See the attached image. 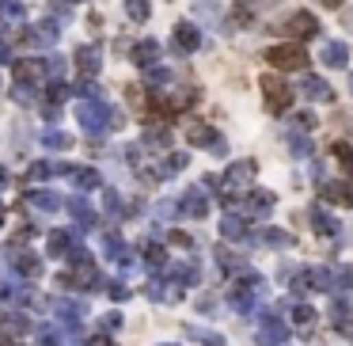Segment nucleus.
<instances>
[{"instance_id":"1","label":"nucleus","mask_w":353,"mask_h":346,"mask_svg":"<svg viewBox=\"0 0 353 346\" xmlns=\"http://www.w3.org/2000/svg\"><path fill=\"white\" fill-rule=\"evenodd\" d=\"M76 122L84 126L88 137H103L107 130H118L125 118H122V111H118V107H110L107 99H88V103L76 107Z\"/></svg>"},{"instance_id":"2","label":"nucleus","mask_w":353,"mask_h":346,"mask_svg":"<svg viewBox=\"0 0 353 346\" xmlns=\"http://www.w3.org/2000/svg\"><path fill=\"white\" fill-rule=\"evenodd\" d=\"M266 61H270L278 73H300V69L308 65V54H304V46H296V42H278V46H270Z\"/></svg>"},{"instance_id":"3","label":"nucleus","mask_w":353,"mask_h":346,"mask_svg":"<svg viewBox=\"0 0 353 346\" xmlns=\"http://www.w3.org/2000/svg\"><path fill=\"white\" fill-rule=\"evenodd\" d=\"M251 175H255V164L251 160H236V164H228V172H224V179H221V202H232L236 194H243L247 190V183H251Z\"/></svg>"},{"instance_id":"4","label":"nucleus","mask_w":353,"mask_h":346,"mask_svg":"<svg viewBox=\"0 0 353 346\" xmlns=\"http://www.w3.org/2000/svg\"><path fill=\"white\" fill-rule=\"evenodd\" d=\"M258 84H263V91H266V107H270L273 115H281V111H289V107H293V91H289V84L281 80V76L266 73Z\"/></svg>"},{"instance_id":"5","label":"nucleus","mask_w":353,"mask_h":346,"mask_svg":"<svg viewBox=\"0 0 353 346\" xmlns=\"http://www.w3.org/2000/svg\"><path fill=\"white\" fill-rule=\"evenodd\" d=\"M285 338H289V327H285V320H281L278 312H266L263 320H258V331H255L258 346H281Z\"/></svg>"},{"instance_id":"6","label":"nucleus","mask_w":353,"mask_h":346,"mask_svg":"<svg viewBox=\"0 0 353 346\" xmlns=\"http://www.w3.org/2000/svg\"><path fill=\"white\" fill-rule=\"evenodd\" d=\"M186 141H190V145H202V148H217V152H224L221 133H217L209 122H190L186 126Z\"/></svg>"},{"instance_id":"7","label":"nucleus","mask_w":353,"mask_h":346,"mask_svg":"<svg viewBox=\"0 0 353 346\" xmlns=\"http://www.w3.org/2000/svg\"><path fill=\"white\" fill-rule=\"evenodd\" d=\"M300 95L312 99V103H330V99H334V88H330V84L323 80V76L304 73V80H300Z\"/></svg>"},{"instance_id":"8","label":"nucleus","mask_w":353,"mask_h":346,"mask_svg":"<svg viewBox=\"0 0 353 346\" xmlns=\"http://www.w3.org/2000/svg\"><path fill=\"white\" fill-rule=\"evenodd\" d=\"M179 209L186 217H206L209 214V198H206V187H190L186 194L179 198Z\"/></svg>"},{"instance_id":"9","label":"nucleus","mask_w":353,"mask_h":346,"mask_svg":"<svg viewBox=\"0 0 353 346\" xmlns=\"http://www.w3.org/2000/svg\"><path fill=\"white\" fill-rule=\"evenodd\" d=\"M197 103V91H171V95H156V111L164 115H179V111L194 107Z\"/></svg>"},{"instance_id":"10","label":"nucleus","mask_w":353,"mask_h":346,"mask_svg":"<svg viewBox=\"0 0 353 346\" xmlns=\"http://www.w3.org/2000/svg\"><path fill=\"white\" fill-rule=\"evenodd\" d=\"M16 84H38L42 76H46V61H38V58H27V61H16Z\"/></svg>"},{"instance_id":"11","label":"nucleus","mask_w":353,"mask_h":346,"mask_svg":"<svg viewBox=\"0 0 353 346\" xmlns=\"http://www.w3.org/2000/svg\"><path fill=\"white\" fill-rule=\"evenodd\" d=\"M76 69L91 80V76L103 69V54H99V46H80V49H76Z\"/></svg>"},{"instance_id":"12","label":"nucleus","mask_w":353,"mask_h":346,"mask_svg":"<svg viewBox=\"0 0 353 346\" xmlns=\"http://www.w3.org/2000/svg\"><path fill=\"white\" fill-rule=\"evenodd\" d=\"M130 58H133V65H141V69L156 65V58H160V42H156V38H141L137 46L130 49Z\"/></svg>"},{"instance_id":"13","label":"nucleus","mask_w":353,"mask_h":346,"mask_svg":"<svg viewBox=\"0 0 353 346\" xmlns=\"http://www.w3.org/2000/svg\"><path fill=\"white\" fill-rule=\"evenodd\" d=\"M175 46H179V54H194L202 46V31L194 23H175Z\"/></svg>"},{"instance_id":"14","label":"nucleus","mask_w":353,"mask_h":346,"mask_svg":"<svg viewBox=\"0 0 353 346\" xmlns=\"http://www.w3.org/2000/svg\"><path fill=\"white\" fill-rule=\"evenodd\" d=\"M251 244H258V247H293V232H285V229H258L255 236H251Z\"/></svg>"},{"instance_id":"15","label":"nucleus","mask_w":353,"mask_h":346,"mask_svg":"<svg viewBox=\"0 0 353 346\" xmlns=\"http://www.w3.org/2000/svg\"><path fill=\"white\" fill-rule=\"evenodd\" d=\"M58 34H61V19H58V16H49V19H42V23L34 27L27 38L38 42V46H53V42H58Z\"/></svg>"},{"instance_id":"16","label":"nucleus","mask_w":353,"mask_h":346,"mask_svg":"<svg viewBox=\"0 0 353 346\" xmlns=\"http://www.w3.org/2000/svg\"><path fill=\"white\" fill-rule=\"evenodd\" d=\"M76 247H80V244H76L73 232H49V247H46V251H49L53 259H69Z\"/></svg>"},{"instance_id":"17","label":"nucleus","mask_w":353,"mask_h":346,"mask_svg":"<svg viewBox=\"0 0 353 346\" xmlns=\"http://www.w3.org/2000/svg\"><path fill=\"white\" fill-rule=\"evenodd\" d=\"M308 221H312V229L319 232V236H338V229H342V224H338V217H330L323 206H315L312 214H308Z\"/></svg>"},{"instance_id":"18","label":"nucleus","mask_w":353,"mask_h":346,"mask_svg":"<svg viewBox=\"0 0 353 346\" xmlns=\"http://www.w3.org/2000/svg\"><path fill=\"white\" fill-rule=\"evenodd\" d=\"M289 31L300 34V38H315V34H319V19H315L312 12H296V16L289 19Z\"/></svg>"},{"instance_id":"19","label":"nucleus","mask_w":353,"mask_h":346,"mask_svg":"<svg viewBox=\"0 0 353 346\" xmlns=\"http://www.w3.org/2000/svg\"><path fill=\"white\" fill-rule=\"evenodd\" d=\"M243 206H247V214H251V217H263V214H270V209H273V194H270V190H247Z\"/></svg>"},{"instance_id":"20","label":"nucleus","mask_w":353,"mask_h":346,"mask_svg":"<svg viewBox=\"0 0 353 346\" xmlns=\"http://www.w3.org/2000/svg\"><path fill=\"white\" fill-rule=\"evenodd\" d=\"M27 327H31V320H27L23 312H8V316H0V338H19Z\"/></svg>"},{"instance_id":"21","label":"nucleus","mask_w":353,"mask_h":346,"mask_svg":"<svg viewBox=\"0 0 353 346\" xmlns=\"http://www.w3.org/2000/svg\"><path fill=\"white\" fill-rule=\"evenodd\" d=\"M27 206L42 209V214H53V209H61V198L53 194V190H31V194H27Z\"/></svg>"},{"instance_id":"22","label":"nucleus","mask_w":353,"mask_h":346,"mask_svg":"<svg viewBox=\"0 0 353 346\" xmlns=\"http://www.w3.org/2000/svg\"><path fill=\"white\" fill-rule=\"evenodd\" d=\"M12 266H16L19 278H34V274L42 270V263L34 255H27V251H19V247H12Z\"/></svg>"},{"instance_id":"23","label":"nucleus","mask_w":353,"mask_h":346,"mask_svg":"<svg viewBox=\"0 0 353 346\" xmlns=\"http://www.w3.org/2000/svg\"><path fill=\"white\" fill-rule=\"evenodd\" d=\"M319 58H323V65H330V69H342L345 61H350V46H345V42H327Z\"/></svg>"},{"instance_id":"24","label":"nucleus","mask_w":353,"mask_h":346,"mask_svg":"<svg viewBox=\"0 0 353 346\" xmlns=\"http://www.w3.org/2000/svg\"><path fill=\"white\" fill-rule=\"evenodd\" d=\"M323 198L334 202V206H353V187L350 183H327V187H323Z\"/></svg>"},{"instance_id":"25","label":"nucleus","mask_w":353,"mask_h":346,"mask_svg":"<svg viewBox=\"0 0 353 346\" xmlns=\"http://www.w3.org/2000/svg\"><path fill=\"white\" fill-rule=\"evenodd\" d=\"M171 281H175V286H182V289H186V286H197V281H202V278H197V263H179V266H171Z\"/></svg>"},{"instance_id":"26","label":"nucleus","mask_w":353,"mask_h":346,"mask_svg":"<svg viewBox=\"0 0 353 346\" xmlns=\"http://www.w3.org/2000/svg\"><path fill=\"white\" fill-rule=\"evenodd\" d=\"M69 214H73L80 224H95V209H91V206H88V198H80V194L69 198Z\"/></svg>"},{"instance_id":"27","label":"nucleus","mask_w":353,"mask_h":346,"mask_svg":"<svg viewBox=\"0 0 353 346\" xmlns=\"http://www.w3.org/2000/svg\"><path fill=\"white\" fill-rule=\"evenodd\" d=\"M221 232H224V236H232V240H243L247 236V217H239V214L221 217Z\"/></svg>"},{"instance_id":"28","label":"nucleus","mask_w":353,"mask_h":346,"mask_svg":"<svg viewBox=\"0 0 353 346\" xmlns=\"http://www.w3.org/2000/svg\"><path fill=\"white\" fill-rule=\"evenodd\" d=\"M69 179H73L80 190H95V187H103L99 172H91V168H73V175H69Z\"/></svg>"},{"instance_id":"29","label":"nucleus","mask_w":353,"mask_h":346,"mask_svg":"<svg viewBox=\"0 0 353 346\" xmlns=\"http://www.w3.org/2000/svg\"><path fill=\"white\" fill-rule=\"evenodd\" d=\"M42 145L53 148V152H69V148H73V137L61 133V130H46V133H42Z\"/></svg>"},{"instance_id":"30","label":"nucleus","mask_w":353,"mask_h":346,"mask_svg":"<svg viewBox=\"0 0 353 346\" xmlns=\"http://www.w3.org/2000/svg\"><path fill=\"white\" fill-rule=\"evenodd\" d=\"M103 251H107L110 259H118V263H130V251H125V244L114 236V232H107V236H103Z\"/></svg>"},{"instance_id":"31","label":"nucleus","mask_w":353,"mask_h":346,"mask_svg":"<svg viewBox=\"0 0 353 346\" xmlns=\"http://www.w3.org/2000/svg\"><path fill=\"white\" fill-rule=\"evenodd\" d=\"M125 16H130L133 23H145V19L152 16V4H148V0H125Z\"/></svg>"},{"instance_id":"32","label":"nucleus","mask_w":353,"mask_h":346,"mask_svg":"<svg viewBox=\"0 0 353 346\" xmlns=\"http://www.w3.org/2000/svg\"><path fill=\"white\" fill-rule=\"evenodd\" d=\"M53 308H58V320H65L73 331L80 327V308H76V305H69V301H58Z\"/></svg>"},{"instance_id":"33","label":"nucleus","mask_w":353,"mask_h":346,"mask_svg":"<svg viewBox=\"0 0 353 346\" xmlns=\"http://www.w3.org/2000/svg\"><path fill=\"white\" fill-rule=\"evenodd\" d=\"M145 141H148V145H167V141H171V133H167V126H164V122H148Z\"/></svg>"},{"instance_id":"34","label":"nucleus","mask_w":353,"mask_h":346,"mask_svg":"<svg viewBox=\"0 0 353 346\" xmlns=\"http://www.w3.org/2000/svg\"><path fill=\"white\" fill-rule=\"evenodd\" d=\"M330 157H334L345 172H353V148L345 145V141H334V145H330Z\"/></svg>"},{"instance_id":"35","label":"nucleus","mask_w":353,"mask_h":346,"mask_svg":"<svg viewBox=\"0 0 353 346\" xmlns=\"http://www.w3.org/2000/svg\"><path fill=\"white\" fill-rule=\"evenodd\" d=\"M289 148H293V157H300V160L312 157V141H308L304 133H289Z\"/></svg>"},{"instance_id":"36","label":"nucleus","mask_w":353,"mask_h":346,"mask_svg":"<svg viewBox=\"0 0 353 346\" xmlns=\"http://www.w3.org/2000/svg\"><path fill=\"white\" fill-rule=\"evenodd\" d=\"M49 175H53V164H49V160H34V164L27 168V179L31 183H42V179H49Z\"/></svg>"},{"instance_id":"37","label":"nucleus","mask_w":353,"mask_h":346,"mask_svg":"<svg viewBox=\"0 0 353 346\" xmlns=\"http://www.w3.org/2000/svg\"><path fill=\"white\" fill-rule=\"evenodd\" d=\"M293 320H296V327H312V323H315V308H308V305H296L293 308Z\"/></svg>"},{"instance_id":"38","label":"nucleus","mask_w":353,"mask_h":346,"mask_svg":"<svg viewBox=\"0 0 353 346\" xmlns=\"http://www.w3.org/2000/svg\"><path fill=\"white\" fill-rule=\"evenodd\" d=\"M330 320H334L338 327H345V320H350V301H345V297H338V301H334V308H330Z\"/></svg>"},{"instance_id":"39","label":"nucleus","mask_w":353,"mask_h":346,"mask_svg":"<svg viewBox=\"0 0 353 346\" xmlns=\"http://www.w3.org/2000/svg\"><path fill=\"white\" fill-rule=\"evenodd\" d=\"M0 16L4 19H23V0H0Z\"/></svg>"},{"instance_id":"40","label":"nucleus","mask_w":353,"mask_h":346,"mask_svg":"<svg viewBox=\"0 0 353 346\" xmlns=\"http://www.w3.org/2000/svg\"><path fill=\"white\" fill-rule=\"evenodd\" d=\"M145 80H148V84H167V80H171V69H164V65H148V69H145Z\"/></svg>"},{"instance_id":"41","label":"nucleus","mask_w":353,"mask_h":346,"mask_svg":"<svg viewBox=\"0 0 353 346\" xmlns=\"http://www.w3.org/2000/svg\"><path fill=\"white\" fill-rule=\"evenodd\" d=\"M103 206H107V214H118V209H122V198H118L114 187H103Z\"/></svg>"},{"instance_id":"42","label":"nucleus","mask_w":353,"mask_h":346,"mask_svg":"<svg viewBox=\"0 0 353 346\" xmlns=\"http://www.w3.org/2000/svg\"><path fill=\"white\" fill-rule=\"evenodd\" d=\"M308 289H312V266L296 270V278H293V293H308Z\"/></svg>"},{"instance_id":"43","label":"nucleus","mask_w":353,"mask_h":346,"mask_svg":"<svg viewBox=\"0 0 353 346\" xmlns=\"http://www.w3.org/2000/svg\"><path fill=\"white\" fill-rule=\"evenodd\" d=\"M145 263H148V266H164V263H167V251H164V247H156V244H152V247L145 251Z\"/></svg>"},{"instance_id":"44","label":"nucleus","mask_w":353,"mask_h":346,"mask_svg":"<svg viewBox=\"0 0 353 346\" xmlns=\"http://www.w3.org/2000/svg\"><path fill=\"white\" fill-rule=\"evenodd\" d=\"M38 343L42 346H61V331L58 327H38Z\"/></svg>"},{"instance_id":"45","label":"nucleus","mask_w":353,"mask_h":346,"mask_svg":"<svg viewBox=\"0 0 353 346\" xmlns=\"http://www.w3.org/2000/svg\"><path fill=\"white\" fill-rule=\"evenodd\" d=\"M46 76L61 80V76H65V61H61V58H46Z\"/></svg>"},{"instance_id":"46","label":"nucleus","mask_w":353,"mask_h":346,"mask_svg":"<svg viewBox=\"0 0 353 346\" xmlns=\"http://www.w3.org/2000/svg\"><path fill=\"white\" fill-rule=\"evenodd\" d=\"M65 99H69V88L61 80H53L49 84V103H65Z\"/></svg>"},{"instance_id":"47","label":"nucleus","mask_w":353,"mask_h":346,"mask_svg":"<svg viewBox=\"0 0 353 346\" xmlns=\"http://www.w3.org/2000/svg\"><path fill=\"white\" fill-rule=\"evenodd\" d=\"M296 130H315V115H312V111H300V115H296Z\"/></svg>"},{"instance_id":"48","label":"nucleus","mask_w":353,"mask_h":346,"mask_svg":"<svg viewBox=\"0 0 353 346\" xmlns=\"http://www.w3.org/2000/svg\"><path fill=\"white\" fill-rule=\"evenodd\" d=\"M217 259H221V266H224V270H232V266H236V255H232L228 247H217Z\"/></svg>"},{"instance_id":"49","label":"nucleus","mask_w":353,"mask_h":346,"mask_svg":"<svg viewBox=\"0 0 353 346\" xmlns=\"http://www.w3.org/2000/svg\"><path fill=\"white\" fill-rule=\"evenodd\" d=\"M171 244L175 247H194V240H190L186 232H171Z\"/></svg>"},{"instance_id":"50","label":"nucleus","mask_w":353,"mask_h":346,"mask_svg":"<svg viewBox=\"0 0 353 346\" xmlns=\"http://www.w3.org/2000/svg\"><path fill=\"white\" fill-rule=\"evenodd\" d=\"M110 297H114V301H125V297H130V289H125L122 281H114V286H110Z\"/></svg>"},{"instance_id":"51","label":"nucleus","mask_w":353,"mask_h":346,"mask_svg":"<svg viewBox=\"0 0 353 346\" xmlns=\"http://www.w3.org/2000/svg\"><path fill=\"white\" fill-rule=\"evenodd\" d=\"M118 323H122V312H107V316H103V327H118Z\"/></svg>"},{"instance_id":"52","label":"nucleus","mask_w":353,"mask_h":346,"mask_svg":"<svg viewBox=\"0 0 353 346\" xmlns=\"http://www.w3.org/2000/svg\"><path fill=\"white\" fill-rule=\"evenodd\" d=\"M88 346H114V343H110V338L107 335H95V338H91V343Z\"/></svg>"},{"instance_id":"53","label":"nucleus","mask_w":353,"mask_h":346,"mask_svg":"<svg viewBox=\"0 0 353 346\" xmlns=\"http://www.w3.org/2000/svg\"><path fill=\"white\" fill-rule=\"evenodd\" d=\"M8 61V38H0V65Z\"/></svg>"},{"instance_id":"54","label":"nucleus","mask_w":353,"mask_h":346,"mask_svg":"<svg viewBox=\"0 0 353 346\" xmlns=\"http://www.w3.org/2000/svg\"><path fill=\"white\" fill-rule=\"evenodd\" d=\"M319 4H323V8H330V12H334V8H342V0H319Z\"/></svg>"},{"instance_id":"55","label":"nucleus","mask_w":353,"mask_h":346,"mask_svg":"<svg viewBox=\"0 0 353 346\" xmlns=\"http://www.w3.org/2000/svg\"><path fill=\"white\" fill-rule=\"evenodd\" d=\"M8 297H12V286H0V305H4Z\"/></svg>"},{"instance_id":"56","label":"nucleus","mask_w":353,"mask_h":346,"mask_svg":"<svg viewBox=\"0 0 353 346\" xmlns=\"http://www.w3.org/2000/svg\"><path fill=\"white\" fill-rule=\"evenodd\" d=\"M243 4H251V8H263V4H273V0H243Z\"/></svg>"},{"instance_id":"57","label":"nucleus","mask_w":353,"mask_h":346,"mask_svg":"<svg viewBox=\"0 0 353 346\" xmlns=\"http://www.w3.org/2000/svg\"><path fill=\"white\" fill-rule=\"evenodd\" d=\"M61 4H84V0H61Z\"/></svg>"},{"instance_id":"58","label":"nucleus","mask_w":353,"mask_h":346,"mask_svg":"<svg viewBox=\"0 0 353 346\" xmlns=\"http://www.w3.org/2000/svg\"><path fill=\"white\" fill-rule=\"evenodd\" d=\"M350 91H353V76H350Z\"/></svg>"},{"instance_id":"59","label":"nucleus","mask_w":353,"mask_h":346,"mask_svg":"<svg viewBox=\"0 0 353 346\" xmlns=\"http://www.w3.org/2000/svg\"><path fill=\"white\" fill-rule=\"evenodd\" d=\"M160 346H175V343H160Z\"/></svg>"}]
</instances>
